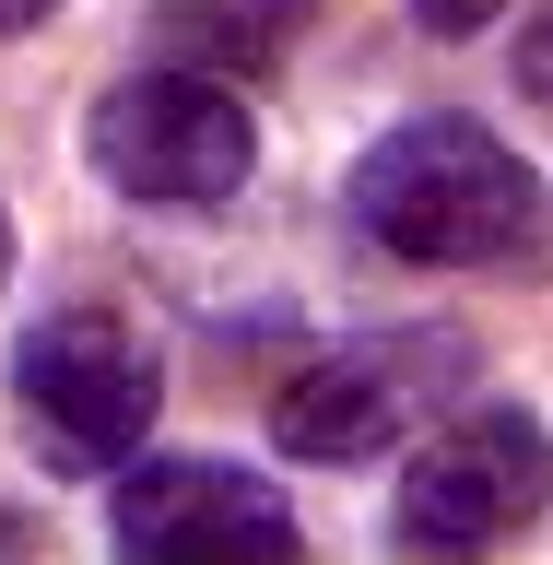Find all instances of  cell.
Returning <instances> with one entry per match:
<instances>
[{
	"mask_svg": "<svg viewBox=\"0 0 553 565\" xmlns=\"http://www.w3.org/2000/svg\"><path fill=\"white\" fill-rule=\"evenodd\" d=\"M494 12H507V0H413V24H424V35H483Z\"/></svg>",
	"mask_w": 553,
	"mask_h": 565,
	"instance_id": "obj_8",
	"label": "cell"
},
{
	"mask_svg": "<svg viewBox=\"0 0 553 565\" xmlns=\"http://www.w3.org/2000/svg\"><path fill=\"white\" fill-rule=\"evenodd\" d=\"M12 401H24L35 448L60 471H106L153 436V401H166V353L130 307H60L35 318L24 353H12Z\"/></svg>",
	"mask_w": 553,
	"mask_h": 565,
	"instance_id": "obj_3",
	"label": "cell"
},
{
	"mask_svg": "<svg viewBox=\"0 0 553 565\" xmlns=\"http://www.w3.org/2000/svg\"><path fill=\"white\" fill-rule=\"evenodd\" d=\"M295 542H307L295 507L236 459H141L118 483V554H141V565H212V554L295 565Z\"/></svg>",
	"mask_w": 553,
	"mask_h": 565,
	"instance_id": "obj_6",
	"label": "cell"
},
{
	"mask_svg": "<svg viewBox=\"0 0 553 565\" xmlns=\"http://www.w3.org/2000/svg\"><path fill=\"white\" fill-rule=\"evenodd\" d=\"M542 507H553V436L519 401H459V413L401 459V542H413V554L519 542Z\"/></svg>",
	"mask_w": 553,
	"mask_h": 565,
	"instance_id": "obj_4",
	"label": "cell"
},
{
	"mask_svg": "<svg viewBox=\"0 0 553 565\" xmlns=\"http://www.w3.org/2000/svg\"><path fill=\"white\" fill-rule=\"evenodd\" d=\"M47 12H60V0H0V35H35Z\"/></svg>",
	"mask_w": 553,
	"mask_h": 565,
	"instance_id": "obj_10",
	"label": "cell"
},
{
	"mask_svg": "<svg viewBox=\"0 0 553 565\" xmlns=\"http://www.w3.org/2000/svg\"><path fill=\"white\" fill-rule=\"evenodd\" d=\"M459 388H471V342L389 330V342H342V353H318V365H295L283 401H272V436L295 459H377L389 436L436 424Z\"/></svg>",
	"mask_w": 553,
	"mask_h": 565,
	"instance_id": "obj_5",
	"label": "cell"
},
{
	"mask_svg": "<svg viewBox=\"0 0 553 565\" xmlns=\"http://www.w3.org/2000/svg\"><path fill=\"white\" fill-rule=\"evenodd\" d=\"M353 224L413 271H507L542 247V177L459 106H424L353 153Z\"/></svg>",
	"mask_w": 553,
	"mask_h": 565,
	"instance_id": "obj_1",
	"label": "cell"
},
{
	"mask_svg": "<svg viewBox=\"0 0 553 565\" xmlns=\"http://www.w3.org/2000/svg\"><path fill=\"white\" fill-rule=\"evenodd\" d=\"M0 282H12V212H0Z\"/></svg>",
	"mask_w": 553,
	"mask_h": 565,
	"instance_id": "obj_12",
	"label": "cell"
},
{
	"mask_svg": "<svg viewBox=\"0 0 553 565\" xmlns=\"http://www.w3.org/2000/svg\"><path fill=\"white\" fill-rule=\"evenodd\" d=\"M519 83H530V95L553 106V12H542V24H530V47H519Z\"/></svg>",
	"mask_w": 553,
	"mask_h": 565,
	"instance_id": "obj_9",
	"label": "cell"
},
{
	"mask_svg": "<svg viewBox=\"0 0 553 565\" xmlns=\"http://www.w3.org/2000/svg\"><path fill=\"white\" fill-rule=\"evenodd\" d=\"M83 153H95V177L118 201H141V212H224L247 189V166H259V130H247V95L224 71L166 60V71H141V83H118V95L95 106Z\"/></svg>",
	"mask_w": 553,
	"mask_h": 565,
	"instance_id": "obj_2",
	"label": "cell"
},
{
	"mask_svg": "<svg viewBox=\"0 0 553 565\" xmlns=\"http://www.w3.org/2000/svg\"><path fill=\"white\" fill-rule=\"evenodd\" d=\"M307 24V0H153V35H166L177 60H201V71H259L283 60V35Z\"/></svg>",
	"mask_w": 553,
	"mask_h": 565,
	"instance_id": "obj_7",
	"label": "cell"
},
{
	"mask_svg": "<svg viewBox=\"0 0 553 565\" xmlns=\"http://www.w3.org/2000/svg\"><path fill=\"white\" fill-rule=\"evenodd\" d=\"M0 554H35V519H0Z\"/></svg>",
	"mask_w": 553,
	"mask_h": 565,
	"instance_id": "obj_11",
	"label": "cell"
}]
</instances>
